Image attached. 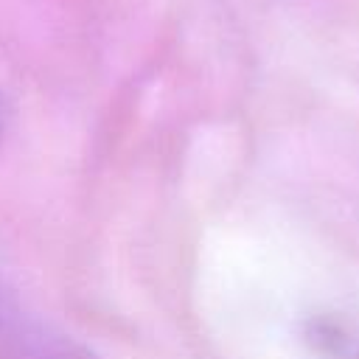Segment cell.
I'll return each mask as SVG.
<instances>
[{
  "instance_id": "6da1fadb",
  "label": "cell",
  "mask_w": 359,
  "mask_h": 359,
  "mask_svg": "<svg viewBox=\"0 0 359 359\" xmlns=\"http://www.w3.org/2000/svg\"><path fill=\"white\" fill-rule=\"evenodd\" d=\"M300 339L317 359H359V323L342 314H311L300 325Z\"/></svg>"
},
{
  "instance_id": "7a4b0ae2",
  "label": "cell",
  "mask_w": 359,
  "mask_h": 359,
  "mask_svg": "<svg viewBox=\"0 0 359 359\" xmlns=\"http://www.w3.org/2000/svg\"><path fill=\"white\" fill-rule=\"evenodd\" d=\"M17 359H98L84 345L65 339V337H34L22 339V345L14 353Z\"/></svg>"
}]
</instances>
